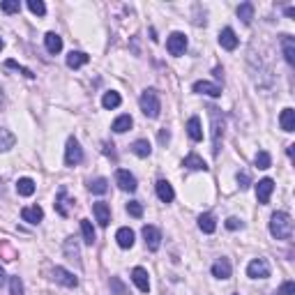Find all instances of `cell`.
<instances>
[{"label": "cell", "mask_w": 295, "mask_h": 295, "mask_svg": "<svg viewBox=\"0 0 295 295\" xmlns=\"http://www.w3.org/2000/svg\"><path fill=\"white\" fill-rule=\"evenodd\" d=\"M208 115H210V125H212V155L217 157L219 148H222V138H224V113L217 106H208Z\"/></svg>", "instance_id": "1"}, {"label": "cell", "mask_w": 295, "mask_h": 295, "mask_svg": "<svg viewBox=\"0 0 295 295\" xmlns=\"http://www.w3.org/2000/svg\"><path fill=\"white\" fill-rule=\"evenodd\" d=\"M270 233L277 238V240H288L293 235V219L286 212H274L270 217Z\"/></svg>", "instance_id": "2"}, {"label": "cell", "mask_w": 295, "mask_h": 295, "mask_svg": "<svg viewBox=\"0 0 295 295\" xmlns=\"http://www.w3.org/2000/svg\"><path fill=\"white\" fill-rule=\"evenodd\" d=\"M138 104H141V111L145 113V118H157L159 111H162V102H159V95L157 90H153V88H148V90H143L141 93V99H138Z\"/></svg>", "instance_id": "3"}, {"label": "cell", "mask_w": 295, "mask_h": 295, "mask_svg": "<svg viewBox=\"0 0 295 295\" xmlns=\"http://www.w3.org/2000/svg\"><path fill=\"white\" fill-rule=\"evenodd\" d=\"M83 162V148L77 138L71 136L67 138V148H65V164L67 166H79Z\"/></svg>", "instance_id": "4"}, {"label": "cell", "mask_w": 295, "mask_h": 295, "mask_svg": "<svg viewBox=\"0 0 295 295\" xmlns=\"http://www.w3.org/2000/svg\"><path fill=\"white\" fill-rule=\"evenodd\" d=\"M247 274L252 279H268L270 277V265L265 258H254L249 265H247Z\"/></svg>", "instance_id": "5"}, {"label": "cell", "mask_w": 295, "mask_h": 295, "mask_svg": "<svg viewBox=\"0 0 295 295\" xmlns=\"http://www.w3.org/2000/svg\"><path fill=\"white\" fill-rule=\"evenodd\" d=\"M166 49H169L171 55H182L187 49V37L185 33H171L169 39H166Z\"/></svg>", "instance_id": "6"}, {"label": "cell", "mask_w": 295, "mask_h": 295, "mask_svg": "<svg viewBox=\"0 0 295 295\" xmlns=\"http://www.w3.org/2000/svg\"><path fill=\"white\" fill-rule=\"evenodd\" d=\"M143 240H145V247L150 252H157L159 245H162V233H159L157 226H143Z\"/></svg>", "instance_id": "7"}, {"label": "cell", "mask_w": 295, "mask_h": 295, "mask_svg": "<svg viewBox=\"0 0 295 295\" xmlns=\"http://www.w3.org/2000/svg\"><path fill=\"white\" fill-rule=\"evenodd\" d=\"M115 182H118V187H120L122 191H136V178L129 173V171L125 169H118L115 171Z\"/></svg>", "instance_id": "8"}, {"label": "cell", "mask_w": 295, "mask_h": 295, "mask_svg": "<svg viewBox=\"0 0 295 295\" xmlns=\"http://www.w3.org/2000/svg\"><path fill=\"white\" fill-rule=\"evenodd\" d=\"M272 191H274V182L270 180V178H263V180H258V185H256V198H258V203H265L270 201V196H272Z\"/></svg>", "instance_id": "9"}, {"label": "cell", "mask_w": 295, "mask_h": 295, "mask_svg": "<svg viewBox=\"0 0 295 295\" xmlns=\"http://www.w3.org/2000/svg\"><path fill=\"white\" fill-rule=\"evenodd\" d=\"M53 279L58 281V284L67 286V288H77V286H79V279L74 277L69 270H65V268H55L53 270Z\"/></svg>", "instance_id": "10"}, {"label": "cell", "mask_w": 295, "mask_h": 295, "mask_svg": "<svg viewBox=\"0 0 295 295\" xmlns=\"http://www.w3.org/2000/svg\"><path fill=\"white\" fill-rule=\"evenodd\" d=\"M194 93L210 95V97H222V86L210 83V81H196V83H194Z\"/></svg>", "instance_id": "11"}, {"label": "cell", "mask_w": 295, "mask_h": 295, "mask_svg": "<svg viewBox=\"0 0 295 295\" xmlns=\"http://www.w3.org/2000/svg\"><path fill=\"white\" fill-rule=\"evenodd\" d=\"M219 46L226 51H235L238 49V37H235L233 28H224L222 33H219Z\"/></svg>", "instance_id": "12"}, {"label": "cell", "mask_w": 295, "mask_h": 295, "mask_svg": "<svg viewBox=\"0 0 295 295\" xmlns=\"http://www.w3.org/2000/svg\"><path fill=\"white\" fill-rule=\"evenodd\" d=\"M131 279H134V284L141 293H148L150 290V281H148V270L145 268H134L131 270Z\"/></svg>", "instance_id": "13"}, {"label": "cell", "mask_w": 295, "mask_h": 295, "mask_svg": "<svg viewBox=\"0 0 295 295\" xmlns=\"http://www.w3.org/2000/svg\"><path fill=\"white\" fill-rule=\"evenodd\" d=\"M93 212H95V219H97V224L99 226H109L111 222V208L106 205V203H95L93 205Z\"/></svg>", "instance_id": "14"}, {"label": "cell", "mask_w": 295, "mask_h": 295, "mask_svg": "<svg viewBox=\"0 0 295 295\" xmlns=\"http://www.w3.org/2000/svg\"><path fill=\"white\" fill-rule=\"evenodd\" d=\"M21 219L28 222V224H39L44 219V210L39 205H30V208H23L21 210Z\"/></svg>", "instance_id": "15"}, {"label": "cell", "mask_w": 295, "mask_h": 295, "mask_svg": "<svg viewBox=\"0 0 295 295\" xmlns=\"http://www.w3.org/2000/svg\"><path fill=\"white\" fill-rule=\"evenodd\" d=\"M115 240H118V245H120L122 249H131V247H134V231L122 226V229H118V233H115Z\"/></svg>", "instance_id": "16"}, {"label": "cell", "mask_w": 295, "mask_h": 295, "mask_svg": "<svg viewBox=\"0 0 295 295\" xmlns=\"http://www.w3.org/2000/svg\"><path fill=\"white\" fill-rule=\"evenodd\" d=\"M131 153L136 155V157L145 159V157H150V153H153V145H150L148 138H138V141L131 143Z\"/></svg>", "instance_id": "17"}, {"label": "cell", "mask_w": 295, "mask_h": 295, "mask_svg": "<svg viewBox=\"0 0 295 295\" xmlns=\"http://www.w3.org/2000/svg\"><path fill=\"white\" fill-rule=\"evenodd\" d=\"M212 277L217 279H229L231 277V261L229 258H219L212 265Z\"/></svg>", "instance_id": "18"}, {"label": "cell", "mask_w": 295, "mask_h": 295, "mask_svg": "<svg viewBox=\"0 0 295 295\" xmlns=\"http://www.w3.org/2000/svg\"><path fill=\"white\" fill-rule=\"evenodd\" d=\"M281 49H284V58L288 65H295V39L290 35H284L281 39Z\"/></svg>", "instance_id": "19"}, {"label": "cell", "mask_w": 295, "mask_h": 295, "mask_svg": "<svg viewBox=\"0 0 295 295\" xmlns=\"http://www.w3.org/2000/svg\"><path fill=\"white\" fill-rule=\"evenodd\" d=\"M44 44H46V51L49 53H60L62 51V37L55 33H46V37H44Z\"/></svg>", "instance_id": "20"}, {"label": "cell", "mask_w": 295, "mask_h": 295, "mask_svg": "<svg viewBox=\"0 0 295 295\" xmlns=\"http://www.w3.org/2000/svg\"><path fill=\"white\" fill-rule=\"evenodd\" d=\"M157 196H159V201H164V203L173 201L175 191H173V187H171V182H166V180H159L157 182Z\"/></svg>", "instance_id": "21"}, {"label": "cell", "mask_w": 295, "mask_h": 295, "mask_svg": "<svg viewBox=\"0 0 295 295\" xmlns=\"http://www.w3.org/2000/svg\"><path fill=\"white\" fill-rule=\"evenodd\" d=\"M88 60H90V55H88V53H83V51H71V53L67 55V67L79 69V67H83Z\"/></svg>", "instance_id": "22"}, {"label": "cell", "mask_w": 295, "mask_h": 295, "mask_svg": "<svg viewBox=\"0 0 295 295\" xmlns=\"http://www.w3.org/2000/svg\"><path fill=\"white\" fill-rule=\"evenodd\" d=\"M65 256L69 258V261H77V263H81V252H79V242L74 240V238H67L65 240Z\"/></svg>", "instance_id": "23"}, {"label": "cell", "mask_w": 295, "mask_h": 295, "mask_svg": "<svg viewBox=\"0 0 295 295\" xmlns=\"http://www.w3.org/2000/svg\"><path fill=\"white\" fill-rule=\"evenodd\" d=\"M187 134H189V138H191V141H203L201 120H198L196 115H194V118H189V122H187Z\"/></svg>", "instance_id": "24"}, {"label": "cell", "mask_w": 295, "mask_h": 295, "mask_svg": "<svg viewBox=\"0 0 295 295\" xmlns=\"http://www.w3.org/2000/svg\"><path fill=\"white\" fill-rule=\"evenodd\" d=\"M53 205H55V212L60 214V217H69V210H67V189L65 187H60V191H58Z\"/></svg>", "instance_id": "25"}, {"label": "cell", "mask_w": 295, "mask_h": 295, "mask_svg": "<svg viewBox=\"0 0 295 295\" xmlns=\"http://www.w3.org/2000/svg\"><path fill=\"white\" fill-rule=\"evenodd\" d=\"M35 180L33 178H21V180L17 182V191H19V196H33L35 194Z\"/></svg>", "instance_id": "26"}, {"label": "cell", "mask_w": 295, "mask_h": 295, "mask_svg": "<svg viewBox=\"0 0 295 295\" xmlns=\"http://www.w3.org/2000/svg\"><path fill=\"white\" fill-rule=\"evenodd\" d=\"M198 229L203 231V233H214V231H217V222H214V217L210 212H205V214H201V217H198Z\"/></svg>", "instance_id": "27"}, {"label": "cell", "mask_w": 295, "mask_h": 295, "mask_svg": "<svg viewBox=\"0 0 295 295\" xmlns=\"http://www.w3.org/2000/svg\"><path fill=\"white\" fill-rule=\"evenodd\" d=\"M81 233H83V242L93 247L95 245V229H93V222L90 219H81Z\"/></svg>", "instance_id": "28"}, {"label": "cell", "mask_w": 295, "mask_h": 295, "mask_svg": "<svg viewBox=\"0 0 295 295\" xmlns=\"http://www.w3.org/2000/svg\"><path fill=\"white\" fill-rule=\"evenodd\" d=\"M185 166H187V169H191V171H208V164H205V162H203L196 153L187 155V157H185Z\"/></svg>", "instance_id": "29"}, {"label": "cell", "mask_w": 295, "mask_h": 295, "mask_svg": "<svg viewBox=\"0 0 295 295\" xmlns=\"http://www.w3.org/2000/svg\"><path fill=\"white\" fill-rule=\"evenodd\" d=\"M279 122H281V129H284V131H293L295 129V111L293 109H284V111H281Z\"/></svg>", "instance_id": "30"}, {"label": "cell", "mask_w": 295, "mask_h": 295, "mask_svg": "<svg viewBox=\"0 0 295 295\" xmlns=\"http://www.w3.org/2000/svg\"><path fill=\"white\" fill-rule=\"evenodd\" d=\"M120 104H122V97H120V93H115V90H111V93H106L104 97H102V106H104V109H118Z\"/></svg>", "instance_id": "31"}, {"label": "cell", "mask_w": 295, "mask_h": 295, "mask_svg": "<svg viewBox=\"0 0 295 295\" xmlns=\"http://www.w3.org/2000/svg\"><path fill=\"white\" fill-rule=\"evenodd\" d=\"M134 120H131V115H120V118H115L113 120V131L115 134H125L127 129H131Z\"/></svg>", "instance_id": "32"}, {"label": "cell", "mask_w": 295, "mask_h": 295, "mask_svg": "<svg viewBox=\"0 0 295 295\" xmlns=\"http://www.w3.org/2000/svg\"><path fill=\"white\" fill-rule=\"evenodd\" d=\"M14 143H17V136H14L10 129H0V153L14 148Z\"/></svg>", "instance_id": "33"}, {"label": "cell", "mask_w": 295, "mask_h": 295, "mask_svg": "<svg viewBox=\"0 0 295 295\" xmlns=\"http://www.w3.org/2000/svg\"><path fill=\"white\" fill-rule=\"evenodd\" d=\"M238 17L242 19V23H252V19H254V5L252 3H242V5L238 7Z\"/></svg>", "instance_id": "34"}, {"label": "cell", "mask_w": 295, "mask_h": 295, "mask_svg": "<svg viewBox=\"0 0 295 295\" xmlns=\"http://www.w3.org/2000/svg\"><path fill=\"white\" fill-rule=\"evenodd\" d=\"M88 189L93 191V194H106L109 191V180L106 178H97V180H93L88 185Z\"/></svg>", "instance_id": "35"}, {"label": "cell", "mask_w": 295, "mask_h": 295, "mask_svg": "<svg viewBox=\"0 0 295 295\" xmlns=\"http://www.w3.org/2000/svg\"><path fill=\"white\" fill-rule=\"evenodd\" d=\"M10 293L12 295H26V290H23V281L19 274H14V277H10Z\"/></svg>", "instance_id": "36"}, {"label": "cell", "mask_w": 295, "mask_h": 295, "mask_svg": "<svg viewBox=\"0 0 295 295\" xmlns=\"http://www.w3.org/2000/svg\"><path fill=\"white\" fill-rule=\"evenodd\" d=\"M254 162H256V166L258 169H270V166H272V157H270V153H265V150H261V153L256 155V159H254Z\"/></svg>", "instance_id": "37"}, {"label": "cell", "mask_w": 295, "mask_h": 295, "mask_svg": "<svg viewBox=\"0 0 295 295\" xmlns=\"http://www.w3.org/2000/svg\"><path fill=\"white\" fill-rule=\"evenodd\" d=\"M0 10L5 12V14H17L21 10V3L19 0H5V3H0Z\"/></svg>", "instance_id": "38"}, {"label": "cell", "mask_w": 295, "mask_h": 295, "mask_svg": "<svg viewBox=\"0 0 295 295\" xmlns=\"http://www.w3.org/2000/svg\"><path fill=\"white\" fill-rule=\"evenodd\" d=\"M28 10L37 14V17H44L46 14V5H44L42 0H28Z\"/></svg>", "instance_id": "39"}, {"label": "cell", "mask_w": 295, "mask_h": 295, "mask_svg": "<svg viewBox=\"0 0 295 295\" xmlns=\"http://www.w3.org/2000/svg\"><path fill=\"white\" fill-rule=\"evenodd\" d=\"M0 254L5 256V261H14V258H17V252H14L10 247V242H5V240L0 242Z\"/></svg>", "instance_id": "40"}, {"label": "cell", "mask_w": 295, "mask_h": 295, "mask_svg": "<svg viewBox=\"0 0 295 295\" xmlns=\"http://www.w3.org/2000/svg\"><path fill=\"white\" fill-rule=\"evenodd\" d=\"M127 212H129L131 217L138 219V217H143V205L138 201H129V203H127Z\"/></svg>", "instance_id": "41"}, {"label": "cell", "mask_w": 295, "mask_h": 295, "mask_svg": "<svg viewBox=\"0 0 295 295\" xmlns=\"http://www.w3.org/2000/svg\"><path fill=\"white\" fill-rule=\"evenodd\" d=\"M5 67H10V69H19V71H21V74H23V77H28V79H35V74H33V71L28 69V67H21L17 60H7V62H5Z\"/></svg>", "instance_id": "42"}, {"label": "cell", "mask_w": 295, "mask_h": 295, "mask_svg": "<svg viewBox=\"0 0 295 295\" xmlns=\"http://www.w3.org/2000/svg\"><path fill=\"white\" fill-rule=\"evenodd\" d=\"M109 284H111V290H113V295H125V293H127V290H125V284H122L118 277H111Z\"/></svg>", "instance_id": "43"}, {"label": "cell", "mask_w": 295, "mask_h": 295, "mask_svg": "<svg viewBox=\"0 0 295 295\" xmlns=\"http://www.w3.org/2000/svg\"><path fill=\"white\" fill-rule=\"evenodd\" d=\"M277 295H295V281H284L277 288Z\"/></svg>", "instance_id": "44"}, {"label": "cell", "mask_w": 295, "mask_h": 295, "mask_svg": "<svg viewBox=\"0 0 295 295\" xmlns=\"http://www.w3.org/2000/svg\"><path fill=\"white\" fill-rule=\"evenodd\" d=\"M242 226H245V224H242V222H240L238 217L226 219V229H229V231H238V229H242Z\"/></svg>", "instance_id": "45"}, {"label": "cell", "mask_w": 295, "mask_h": 295, "mask_svg": "<svg viewBox=\"0 0 295 295\" xmlns=\"http://www.w3.org/2000/svg\"><path fill=\"white\" fill-rule=\"evenodd\" d=\"M169 138H171V131L169 129L159 131V143H162V145H166V143H169Z\"/></svg>", "instance_id": "46"}, {"label": "cell", "mask_w": 295, "mask_h": 295, "mask_svg": "<svg viewBox=\"0 0 295 295\" xmlns=\"http://www.w3.org/2000/svg\"><path fill=\"white\" fill-rule=\"evenodd\" d=\"M238 182H240L242 189H247V187H249V175H247V173H240V175H238Z\"/></svg>", "instance_id": "47"}, {"label": "cell", "mask_w": 295, "mask_h": 295, "mask_svg": "<svg viewBox=\"0 0 295 295\" xmlns=\"http://www.w3.org/2000/svg\"><path fill=\"white\" fill-rule=\"evenodd\" d=\"M286 17H290V19L295 17V7H286Z\"/></svg>", "instance_id": "48"}, {"label": "cell", "mask_w": 295, "mask_h": 295, "mask_svg": "<svg viewBox=\"0 0 295 295\" xmlns=\"http://www.w3.org/2000/svg\"><path fill=\"white\" fill-rule=\"evenodd\" d=\"M3 284H5V270L0 268V288H3Z\"/></svg>", "instance_id": "49"}, {"label": "cell", "mask_w": 295, "mask_h": 295, "mask_svg": "<svg viewBox=\"0 0 295 295\" xmlns=\"http://www.w3.org/2000/svg\"><path fill=\"white\" fill-rule=\"evenodd\" d=\"M3 99H5V95H3V88H0V109H3Z\"/></svg>", "instance_id": "50"}, {"label": "cell", "mask_w": 295, "mask_h": 295, "mask_svg": "<svg viewBox=\"0 0 295 295\" xmlns=\"http://www.w3.org/2000/svg\"><path fill=\"white\" fill-rule=\"evenodd\" d=\"M3 46H5V42H3V39H0V51H3Z\"/></svg>", "instance_id": "51"}, {"label": "cell", "mask_w": 295, "mask_h": 295, "mask_svg": "<svg viewBox=\"0 0 295 295\" xmlns=\"http://www.w3.org/2000/svg\"><path fill=\"white\" fill-rule=\"evenodd\" d=\"M0 194H3V182H0Z\"/></svg>", "instance_id": "52"}]
</instances>
